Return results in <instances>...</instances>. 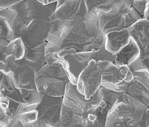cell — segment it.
Masks as SVG:
<instances>
[{
    "label": "cell",
    "instance_id": "6da1fadb",
    "mask_svg": "<svg viewBox=\"0 0 149 127\" xmlns=\"http://www.w3.org/2000/svg\"><path fill=\"white\" fill-rule=\"evenodd\" d=\"M56 4L44 5L37 0H24L0 10V38L10 41L20 38L29 48L46 42Z\"/></svg>",
    "mask_w": 149,
    "mask_h": 127
},
{
    "label": "cell",
    "instance_id": "7a4b0ae2",
    "mask_svg": "<svg viewBox=\"0 0 149 127\" xmlns=\"http://www.w3.org/2000/svg\"><path fill=\"white\" fill-rule=\"evenodd\" d=\"M46 41L60 49L77 52L99 50L105 47L106 34L95 9L84 15H74L52 24Z\"/></svg>",
    "mask_w": 149,
    "mask_h": 127
},
{
    "label": "cell",
    "instance_id": "3957f363",
    "mask_svg": "<svg viewBox=\"0 0 149 127\" xmlns=\"http://www.w3.org/2000/svg\"><path fill=\"white\" fill-rule=\"evenodd\" d=\"M35 81L40 93L55 97H63L70 82L62 65L48 63L35 73Z\"/></svg>",
    "mask_w": 149,
    "mask_h": 127
},
{
    "label": "cell",
    "instance_id": "277c9868",
    "mask_svg": "<svg viewBox=\"0 0 149 127\" xmlns=\"http://www.w3.org/2000/svg\"><path fill=\"white\" fill-rule=\"evenodd\" d=\"M103 100V94L101 86L94 97L87 100L85 96L79 93L76 85L70 82L66 85L63 97L61 114H86L99 105Z\"/></svg>",
    "mask_w": 149,
    "mask_h": 127
},
{
    "label": "cell",
    "instance_id": "5b68a950",
    "mask_svg": "<svg viewBox=\"0 0 149 127\" xmlns=\"http://www.w3.org/2000/svg\"><path fill=\"white\" fill-rule=\"evenodd\" d=\"M63 97L44 95L37 107L38 117L36 127H58Z\"/></svg>",
    "mask_w": 149,
    "mask_h": 127
},
{
    "label": "cell",
    "instance_id": "8992f818",
    "mask_svg": "<svg viewBox=\"0 0 149 127\" xmlns=\"http://www.w3.org/2000/svg\"><path fill=\"white\" fill-rule=\"evenodd\" d=\"M131 7V5L122 2L114 5L107 12H102L94 9L96 10L99 15L101 27L104 33L106 34L113 31L128 29L127 13Z\"/></svg>",
    "mask_w": 149,
    "mask_h": 127
},
{
    "label": "cell",
    "instance_id": "52a82bcc",
    "mask_svg": "<svg viewBox=\"0 0 149 127\" xmlns=\"http://www.w3.org/2000/svg\"><path fill=\"white\" fill-rule=\"evenodd\" d=\"M27 49L20 38L10 41L4 51L0 54V72L6 75L19 67Z\"/></svg>",
    "mask_w": 149,
    "mask_h": 127
},
{
    "label": "cell",
    "instance_id": "ba28073f",
    "mask_svg": "<svg viewBox=\"0 0 149 127\" xmlns=\"http://www.w3.org/2000/svg\"><path fill=\"white\" fill-rule=\"evenodd\" d=\"M102 74L97 66V61L92 60L80 74L77 89L87 100L94 97L101 87Z\"/></svg>",
    "mask_w": 149,
    "mask_h": 127
},
{
    "label": "cell",
    "instance_id": "9c48e42d",
    "mask_svg": "<svg viewBox=\"0 0 149 127\" xmlns=\"http://www.w3.org/2000/svg\"><path fill=\"white\" fill-rule=\"evenodd\" d=\"M37 103H18L9 100V109L13 111L14 120L10 127H36L38 117Z\"/></svg>",
    "mask_w": 149,
    "mask_h": 127
},
{
    "label": "cell",
    "instance_id": "30bf717a",
    "mask_svg": "<svg viewBox=\"0 0 149 127\" xmlns=\"http://www.w3.org/2000/svg\"><path fill=\"white\" fill-rule=\"evenodd\" d=\"M35 74L33 71L24 65H21L11 73L14 87L24 97H30L32 91L37 90Z\"/></svg>",
    "mask_w": 149,
    "mask_h": 127
},
{
    "label": "cell",
    "instance_id": "8fae6325",
    "mask_svg": "<svg viewBox=\"0 0 149 127\" xmlns=\"http://www.w3.org/2000/svg\"><path fill=\"white\" fill-rule=\"evenodd\" d=\"M88 12L85 0H58L50 19L53 22L64 20L74 15H84Z\"/></svg>",
    "mask_w": 149,
    "mask_h": 127
},
{
    "label": "cell",
    "instance_id": "7c38bea8",
    "mask_svg": "<svg viewBox=\"0 0 149 127\" xmlns=\"http://www.w3.org/2000/svg\"><path fill=\"white\" fill-rule=\"evenodd\" d=\"M131 114L127 104L123 101L117 103L108 112L106 127H129Z\"/></svg>",
    "mask_w": 149,
    "mask_h": 127
},
{
    "label": "cell",
    "instance_id": "4fadbf2b",
    "mask_svg": "<svg viewBox=\"0 0 149 127\" xmlns=\"http://www.w3.org/2000/svg\"><path fill=\"white\" fill-rule=\"evenodd\" d=\"M130 38L128 29L109 32L106 34L105 47L112 54L116 55L129 43Z\"/></svg>",
    "mask_w": 149,
    "mask_h": 127
},
{
    "label": "cell",
    "instance_id": "5bb4252c",
    "mask_svg": "<svg viewBox=\"0 0 149 127\" xmlns=\"http://www.w3.org/2000/svg\"><path fill=\"white\" fill-rule=\"evenodd\" d=\"M47 41L35 47L28 48L24 58L21 65H24L36 73L46 63L45 57V47Z\"/></svg>",
    "mask_w": 149,
    "mask_h": 127
},
{
    "label": "cell",
    "instance_id": "9a60e30c",
    "mask_svg": "<svg viewBox=\"0 0 149 127\" xmlns=\"http://www.w3.org/2000/svg\"><path fill=\"white\" fill-rule=\"evenodd\" d=\"M61 65L70 82L77 86L78 77L86 65L81 61L77 52L66 56Z\"/></svg>",
    "mask_w": 149,
    "mask_h": 127
},
{
    "label": "cell",
    "instance_id": "2e32d148",
    "mask_svg": "<svg viewBox=\"0 0 149 127\" xmlns=\"http://www.w3.org/2000/svg\"><path fill=\"white\" fill-rule=\"evenodd\" d=\"M0 88V97H6L14 102H27L28 97H24L14 87L12 80L11 73L5 75L1 73Z\"/></svg>",
    "mask_w": 149,
    "mask_h": 127
},
{
    "label": "cell",
    "instance_id": "e0dca14e",
    "mask_svg": "<svg viewBox=\"0 0 149 127\" xmlns=\"http://www.w3.org/2000/svg\"><path fill=\"white\" fill-rule=\"evenodd\" d=\"M123 102L129 105L132 110L129 127H139V124L148 107L127 93H123Z\"/></svg>",
    "mask_w": 149,
    "mask_h": 127
},
{
    "label": "cell",
    "instance_id": "ac0fdd59",
    "mask_svg": "<svg viewBox=\"0 0 149 127\" xmlns=\"http://www.w3.org/2000/svg\"><path fill=\"white\" fill-rule=\"evenodd\" d=\"M140 50L137 44L130 37V42L116 54L114 63L118 66L129 65L139 57Z\"/></svg>",
    "mask_w": 149,
    "mask_h": 127
},
{
    "label": "cell",
    "instance_id": "d6986e66",
    "mask_svg": "<svg viewBox=\"0 0 149 127\" xmlns=\"http://www.w3.org/2000/svg\"><path fill=\"white\" fill-rule=\"evenodd\" d=\"M77 52L74 49H60L48 42L45 47V57L46 63L61 65L65 57L68 55Z\"/></svg>",
    "mask_w": 149,
    "mask_h": 127
},
{
    "label": "cell",
    "instance_id": "ffe728a7",
    "mask_svg": "<svg viewBox=\"0 0 149 127\" xmlns=\"http://www.w3.org/2000/svg\"><path fill=\"white\" fill-rule=\"evenodd\" d=\"M126 93L149 108V91L140 83L136 81L130 84Z\"/></svg>",
    "mask_w": 149,
    "mask_h": 127
},
{
    "label": "cell",
    "instance_id": "44dd1931",
    "mask_svg": "<svg viewBox=\"0 0 149 127\" xmlns=\"http://www.w3.org/2000/svg\"><path fill=\"white\" fill-rule=\"evenodd\" d=\"M133 0H85L88 11L96 9L102 12L110 10L114 5L120 2H125L131 5Z\"/></svg>",
    "mask_w": 149,
    "mask_h": 127
},
{
    "label": "cell",
    "instance_id": "7402d4cb",
    "mask_svg": "<svg viewBox=\"0 0 149 127\" xmlns=\"http://www.w3.org/2000/svg\"><path fill=\"white\" fill-rule=\"evenodd\" d=\"M101 87L103 94V100L107 103L106 110L108 112L115 104L123 101V93L114 91L102 86Z\"/></svg>",
    "mask_w": 149,
    "mask_h": 127
},
{
    "label": "cell",
    "instance_id": "603a6c76",
    "mask_svg": "<svg viewBox=\"0 0 149 127\" xmlns=\"http://www.w3.org/2000/svg\"><path fill=\"white\" fill-rule=\"evenodd\" d=\"M147 3L144 0H133L131 7L134 8L143 17Z\"/></svg>",
    "mask_w": 149,
    "mask_h": 127
},
{
    "label": "cell",
    "instance_id": "cb8c5ba5",
    "mask_svg": "<svg viewBox=\"0 0 149 127\" xmlns=\"http://www.w3.org/2000/svg\"><path fill=\"white\" fill-rule=\"evenodd\" d=\"M139 127H149V108L146 110L139 124Z\"/></svg>",
    "mask_w": 149,
    "mask_h": 127
},
{
    "label": "cell",
    "instance_id": "d4e9b609",
    "mask_svg": "<svg viewBox=\"0 0 149 127\" xmlns=\"http://www.w3.org/2000/svg\"><path fill=\"white\" fill-rule=\"evenodd\" d=\"M10 42L5 39L0 38V54L4 51Z\"/></svg>",
    "mask_w": 149,
    "mask_h": 127
},
{
    "label": "cell",
    "instance_id": "484cf974",
    "mask_svg": "<svg viewBox=\"0 0 149 127\" xmlns=\"http://www.w3.org/2000/svg\"><path fill=\"white\" fill-rule=\"evenodd\" d=\"M143 18L149 20V2H147Z\"/></svg>",
    "mask_w": 149,
    "mask_h": 127
},
{
    "label": "cell",
    "instance_id": "4316f807",
    "mask_svg": "<svg viewBox=\"0 0 149 127\" xmlns=\"http://www.w3.org/2000/svg\"><path fill=\"white\" fill-rule=\"evenodd\" d=\"M38 2L44 5H49V0H37Z\"/></svg>",
    "mask_w": 149,
    "mask_h": 127
},
{
    "label": "cell",
    "instance_id": "83f0119b",
    "mask_svg": "<svg viewBox=\"0 0 149 127\" xmlns=\"http://www.w3.org/2000/svg\"><path fill=\"white\" fill-rule=\"evenodd\" d=\"M49 3H54L57 2L58 0H49Z\"/></svg>",
    "mask_w": 149,
    "mask_h": 127
}]
</instances>
